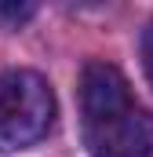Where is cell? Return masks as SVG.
I'll use <instances>...</instances> for the list:
<instances>
[{"mask_svg": "<svg viewBox=\"0 0 153 157\" xmlns=\"http://www.w3.org/2000/svg\"><path fill=\"white\" fill-rule=\"evenodd\" d=\"M84 139L91 157H153V113L131 102L124 73L110 62H88L80 77Z\"/></svg>", "mask_w": 153, "mask_h": 157, "instance_id": "1", "label": "cell"}, {"mask_svg": "<svg viewBox=\"0 0 153 157\" xmlns=\"http://www.w3.org/2000/svg\"><path fill=\"white\" fill-rule=\"evenodd\" d=\"M55 117V95L33 70L0 73V150H22L47 135Z\"/></svg>", "mask_w": 153, "mask_h": 157, "instance_id": "2", "label": "cell"}, {"mask_svg": "<svg viewBox=\"0 0 153 157\" xmlns=\"http://www.w3.org/2000/svg\"><path fill=\"white\" fill-rule=\"evenodd\" d=\"M37 7L33 4H0V26L4 29H18L26 18H33Z\"/></svg>", "mask_w": 153, "mask_h": 157, "instance_id": "3", "label": "cell"}, {"mask_svg": "<svg viewBox=\"0 0 153 157\" xmlns=\"http://www.w3.org/2000/svg\"><path fill=\"white\" fill-rule=\"evenodd\" d=\"M142 66H146V77L153 84V26L146 29V37H142Z\"/></svg>", "mask_w": 153, "mask_h": 157, "instance_id": "4", "label": "cell"}]
</instances>
